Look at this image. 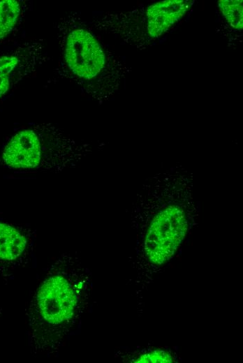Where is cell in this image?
I'll use <instances>...</instances> for the list:
<instances>
[{
    "label": "cell",
    "instance_id": "6da1fadb",
    "mask_svg": "<svg viewBox=\"0 0 243 363\" xmlns=\"http://www.w3.org/2000/svg\"><path fill=\"white\" fill-rule=\"evenodd\" d=\"M87 279L79 259L64 253L50 265L26 312L33 355H57L76 331L87 297Z\"/></svg>",
    "mask_w": 243,
    "mask_h": 363
},
{
    "label": "cell",
    "instance_id": "7a4b0ae2",
    "mask_svg": "<svg viewBox=\"0 0 243 363\" xmlns=\"http://www.w3.org/2000/svg\"><path fill=\"white\" fill-rule=\"evenodd\" d=\"M88 152L87 144L64 130L52 123H40L15 133L0 159L4 168L13 170L59 172L76 166Z\"/></svg>",
    "mask_w": 243,
    "mask_h": 363
},
{
    "label": "cell",
    "instance_id": "3957f363",
    "mask_svg": "<svg viewBox=\"0 0 243 363\" xmlns=\"http://www.w3.org/2000/svg\"><path fill=\"white\" fill-rule=\"evenodd\" d=\"M59 58L54 74L87 92L103 77L108 58L95 36L85 28L77 13H66L54 22Z\"/></svg>",
    "mask_w": 243,
    "mask_h": 363
},
{
    "label": "cell",
    "instance_id": "277c9868",
    "mask_svg": "<svg viewBox=\"0 0 243 363\" xmlns=\"http://www.w3.org/2000/svg\"><path fill=\"white\" fill-rule=\"evenodd\" d=\"M188 218L184 209L170 202L152 218L144 240V251L153 264L161 265L170 260L185 238Z\"/></svg>",
    "mask_w": 243,
    "mask_h": 363
},
{
    "label": "cell",
    "instance_id": "5b68a950",
    "mask_svg": "<svg viewBox=\"0 0 243 363\" xmlns=\"http://www.w3.org/2000/svg\"><path fill=\"white\" fill-rule=\"evenodd\" d=\"M48 59L42 40L22 42L0 54V99Z\"/></svg>",
    "mask_w": 243,
    "mask_h": 363
},
{
    "label": "cell",
    "instance_id": "8992f818",
    "mask_svg": "<svg viewBox=\"0 0 243 363\" xmlns=\"http://www.w3.org/2000/svg\"><path fill=\"white\" fill-rule=\"evenodd\" d=\"M35 232L27 226L0 220V273L9 276L25 266L34 251Z\"/></svg>",
    "mask_w": 243,
    "mask_h": 363
},
{
    "label": "cell",
    "instance_id": "52a82bcc",
    "mask_svg": "<svg viewBox=\"0 0 243 363\" xmlns=\"http://www.w3.org/2000/svg\"><path fill=\"white\" fill-rule=\"evenodd\" d=\"M189 0H168L158 2L147 10V29L152 37H159L179 20L190 8Z\"/></svg>",
    "mask_w": 243,
    "mask_h": 363
},
{
    "label": "cell",
    "instance_id": "ba28073f",
    "mask_svg": "<svg viewBox=\"0 0 243 363\" xmlns=\"http://www.w3.org/2000/svg\"><path fill=\"white\" fill-rule=\"evenodd\" d=\"M29 8L27 1H0V43L18 30Z\"/></svg>",
    "mask_w": 243,
    "mask_h": 363
},
{
    "label": "cell",
    "instance_id": "9c48e42d",
    "mask_svg": "<svg viewBox=\"0 0 243 363\" xmlns=\"http://www.w3.org/2000/svg\"><path fill=\"white\" fill-rule=\"evenodd\" d=\"M219 6L226 20L235 29L241 31L243 27V7L242 0H222Z\"/></svg>",
    "mask_w": 243,
    "mask_h": 363
},
{
    "label": "cell",
    "instance_id": "30bf717a",
    "mask_svg": "<svg viewBox=\"0 0 243 363\" xmlns=\"http://www.w3.org/2000/svg\"><path fill=\"white\" fill-rule=\"evenodd\" d=\"M134 362L138 363H149V362H161L169 363L173 362L172 357L167 352L163 350H154L145 354H143L136 358Z\"/></svg>",
    "mask_w": 243,
    "mask_h": 363
},
{
    "label": "cell",
    "instance_id": "8fae6325",
    "mask_svg": "<svg viewBox=\"0 0 243 363\" xmlns=\"http://www.w3.org/2000/svg\"><path fill=\"white\" fill-rule=\"evenodd\" d=\"M1 307H0V315H1Z\"/></svg>",
    "mask_w": 243,
    "mask_h": 363
}]
</instances>
